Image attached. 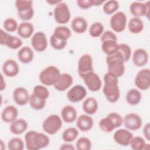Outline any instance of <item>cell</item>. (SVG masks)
Listing matches in <instances>:
<instances>
[{
    "mask_svg": "<svg viewBox=\"0 0 150 150\" xmlns=\"http://www.w3.org/2000/svg\"><path fill=\"white\" fill-rule=\"evenodd\" d=\"M104 85L103 92L107 100L112 103L117 102L120 96L118 87V77L110 72H107L104 76Z\"/></svg>",
    "mask_w": 150,
    "mask_h": 150,
    "instance_id": "6da1fadb",
    "label": "cell"
},
{
    "mask_svg": "<svg viewBox=\"0 0 150 150\" xmlns=\"http://www.w3.org/2000/svg\"><path fill=\"white\" fill-rule=\"evenodd\" d=\"M26 149L28 150H39L47 146L50 143L49 137L42 132L29 131L25 135Z\"/></svg>",
    "mask_w": 150,
    "mask_h": 150,
    "instance_id": "7a4b0ae2",
    "label": "cell"
},
{
    "mask_svg": "<svg viewBox=\"0 0 150 150\" xmlns=\"http://www.w3.org/2000/svg\"><path fill=\"white\" fill-rule=\"evenodd\" d=\"M106 63L108 66V71L118 77L122 76L125 72L124 62L117 51L106 57Z\"/></svg>",
    "mask_w": 150,
    "mask_h": 150,
    "instance_id": "3957f363",
    "label": "cell"
},
{
    "mask_svg": "<svg viewBox=\"0 0 150 150\" xmlns=\"http://www.w3.org/2000/svg\"><path fill=\"white\" fill-rule=\"evenodd\" d=\"M60 75L61 73L57 67L54 66H49L40 71L39 77L42 84L50 86L56 84Z\"/></svg>",
    "mask_w": 150,
    "mask_h": 150,
    "instance_id": "277c9868",
    "label": "cell"
},
{
    "mask_svg": "<svg viewBox=\"0 0 150 150\" xmlns=\"http://www.w3.org/2000/svg\"><path fill=\"white\" fill-rule=\"evenodd\" d=\"M62 127L61 118L57 114H51L43 121L42 128L43 131L49 135L56 134Z\"/></svg>",
    "mask_w": 150,
    "mask_h": 150,
    "instance_id": "5b68a950",
    "label": "cell"
},
{
    "mask_svg": "<svg viewBox=\"0 0 150 150\" xmlns=\"http://www.w3.org/2000/svg\"><path fill=\"white\" fill-rule=\"evenodd\" d=\"M55 21L60 24H65L69 22L71 17V13L67 4L60 2L56 5L53 11Z\"/></svg>",
    "mask_w": 150,
    "mask_h": 150,
    "instance_id": "8992f818",
    "label": "cell"
},
{
    "mask_svg": "<svg viewBox=\"0 0 150 150\" xmlns=\"http://www.w3.org/2000/svg\"><path fill=\"white\" fill-rule=\"evenodd\" d=\"M127 18L124 12L118 11L114 14L110 18V25L111 29L117 33L123 32L127 25Z\"/></svg>",
    "mask_w": 150,
    "mask_h": 150,
    "instance_id": "52a82bcc",
    "label": "cell"
},
{
    "mask_svg": "<svg viewBox=\"0 0 150 150\" xmlns=\"http://www.w3.org/2000/svg\"><path fill=\"white\" fill-rule=\"evenodd\" d=\"M78 74L82 79L87 73L93 71V57L89 54H84L80 57L78 62Z\"/></svg>",
    "mask_w": 150,
    "mask_h": 150,
    "instance_id": "ba28073f",
    "label": "cell"
},
{
    "mask_svg": "<svg viewBox=\"0 0 150 150\" xmlns=\"http://www.w3.org/2000/svg\"><path fill=\"white\" fill-rule=\"evenodd\" d=\"M0 43L1 45L6 46L11 49H17L22 45V40L16 36H12L1 29Z\"/></svg>",
    "mask_w": 150,
    "mask_h": 150,
    "instance_id": "9c48e42d",
    "label": "cell"
},
{
    "mask_svg": "<svg viewBox=\"0 0 150 150\" xmlns=\"http://www.w3.org/2000/svg\"><path fill=\"white\" fill-rule=\"evenodd\" d=\"M149 1L145 3L141 2H133L129 6V11L131 13L137 18H140L146 16L148 19L149 18L150 12Z\"/></svg>",
    "mask_w": 150,
    "mask_h": 150,
    "instance_id": "30bf717a",
    "label": "cell"
},
{
    "mask_svg": "<svg viewBox=\"0 0 150 150\" xmlns=\"http://www.w3.org/2000/svg\"><path fill=\"white\" fill-rule=\"evenodd\" d=\"M134 83L135 86L141 90L149 89L150 87V70L146 68L139 71L135 76Z\"/></svg>",
    "mask_w": 150,
    "mask_h": 150,
    "instance_id": "8fae6325",
    "label": "cell"
},
{
    "mask_svg": "<svg viewBox=\"0 0 150 150\" xmlns=\"http://www.w3.org/2000/svg\"><path fill=\"white\" fill-rule=\"evenodd\" d=\"M82 79L88 89L91 91H97L101 87V80L94 71L87 73Z\"/></svg>",
    "mask_w": 150,
    "mask_h": 150,
    "instance_id": "7c38bea8",
    "label": "cell"
},
{
    "mask_svg": "<svg viewBox=\"0 0 150 150\" xmlns=\"http://www.w3.org/2000/svg\"><path fill=\"white\" fill-rule=\"evenodd\" d=\"M123 124L127 129L137 131L141 127L142 121L139 115L132 112L125 115L123 118Z\"/></svg>",
    "mask_w": 150,
    "mask_h": 150,
    "instance_id": "4fadbf2b",
    "label": "cell"
},
{
    "mask_svg": "<svg viewBox=\"0 0 150 150\" xmlns=\"http://www.w3.org/2000/svg\"><path fill=\"white\" fill-rule=\"evenodd\" d=\"M134 138L133 134L127 129L121 128L117 130L113 135L114 141L118 144L127 146L130 145Z\"/></svg>",
    "mask_w": 150,
    "mask_h": 150,
    "instance_id": "5bb4252c",
    "label": "cell"
},
{
    "mask_svg": "<svg viewBox=\"0 0 150 150\" xmlns=\"http://www.w3.org/2000/svg\"><path fill=\"white\" fill-rule=\"evenodd\" d=\"M31 45L38 52L45 51L47 47V39L45 33L41 31L35 33L32 37Z\"/></svg>",
    "mask_w": 150,
    "mask_h": 150,
    "instance_id": "9a60e30c",
    "label": "cell"
},
{
    "mask_svg": "<svg viewBox=\"0 0 150 150\" xmlns=\"http://www.w3.org/2000/svg\"><path fill=\"white\" fill-rule=\"evenodd\" d=\"M87 96L86 88L81 85H76L71 87L67 93V98L71 103L81 101Z\"/></svg>",
    "mask_w": 150,
    "mask_h": 150,
    "instance_id": "2e32d148",
    "label": "cell"
},
{
    "mask_svg": "<svg viewBox=\"0 0 150 150\" xmlns=\"http://www.w3.org/2000/svg\"><path fill=\"white\" fill-rule=\"evenodd\" d=\"M30 96L28 90L22 87H17L13 93V99L15 103L21 106L26 105L29 101Z\"/></svg>",
    "mask_w": 150,
    "mask_h": 150,
    "instance_id": "e0dca14e",
    "label": "cell"
},
{
    "mask_svg": "<svg viewBox=\"0 0 150 150\" xmlns=\"http://www.w3.org/2000/svg\"><path fill=\"white\" fill-rule=\"evenodd\" d=\"M2 69L4 74L9 77L16 76L19 71V66L13 59L6 60L4 63Z\"/></svg>",
    "mask_w": 150,
    "mask_h": 150,
    "instance_id": "ac0fdd59",
    "label": "cell"
},
{
    "mask_svg": "<svg viewBox=\"0 0 150 150\" xmlns=\"http://www.w3.org/2000/svg\"><path fill=\"white\" fill-rule=\"evenodd\" d=\"M149 54L147 51L142 48L136 49L132 54V61L137 67H142L148 62Z\"/></svg>",
    "mask_w": 150,
    "mask_h": 150,
    "instance_id": "d6986e66",
    "label": "cell"
},
{
    "mask_svg": "<svg viewBox=\"0 0 150 150\" xmlns=\"http://www.w3.org/2000/svg\"><path fill=\"white\" fill-rule=\"evenodd\" d=\"M73 83L72 76L68 73L61 74L59 80L53 86L54 88L59 91H64L69 88Z\"/></svg>",
    "mask_w": 150,
    "mask_h": 150,
    "instance_id": "ffe728a7",
    "label": "cell"
},
{
    "mask_svg": "<svg viewBox=\"0 0 150 150\" xmlns=\"http://www.w3.org/2000/svg\"><path fill=\"white\" fill-rule=\"evenodd\" d=\"M18 115V110L16 107L9 105L5 107L1 112V118L6 123H11L16 120Z\"/></svg>",
    "mask_w": 150,
    "mask_h": 150,
    "instance_id": "44dd1931",
    "label": "cell"
},
{
    "mask_svg": "<svg viewBox=\"0 0 150 150\" xmlns=\"http://www.w3.org/2000/svg\"><path fill=\"white\" fill-rule=\"evenodd\" d=\"M93 118L88 114H81L77 118L76 122L77 128L83 132L90 130L93 126Z\"/></svg>",
    "mask_w": 150,
    "mask_h": 150,
    "instance_id": "7402d4cb",
    "label": "cell"
},
{
    "mask_svg": "<svg viewBox=\"0 0 150 150\" xmlns=\"http://www.w3.org/2000/svg\"><path fill=\"white\" fill-rule=\"evenodd\" d=\"M61 115L65 122L72 123L77 118V110L73 105H66L62 109Z\"/></svg>",
    "mask_w": 150,
    "mask_h": 150,
    "instance_id": "603a6c76",
    "label": "cell"
},
{
    "mask_svg": "<svg viewBox=\"0 0 150 150\" xmlns=\"http://www.w3.org/2000/svg\"><path fill=\"white\" fill-rule=\"evenodd\" d=\"M71 28L73 30L78 34L85 32L87 29L88 24L86 19L81 16H77L71 21Z\"/></svg>",
    "mask_w": 150,
    "mask_h": 150,
    "instance_id": "cb8c5ba5",
    "label": "cell"
},
{
    "mask_svg": "<svg viewBox=\"0 0 150 150\" xmlns=\"http://www.w3.org/2000/svg\"><path fill=\"white\" fill-rule=\"evenodd\" d=\"M17 32L21 38L28 39L32 36L34 32V26L30 22H23L19 25Z\"/></svg>",
    "mask_w": 150,
    "mask_h": 150,
    "instance_id": "d4e9b609",
    "label": "cell"
},
{
    "mask_svg": "<svg viewBox=\"0 0 150 150\" xmlns=\"http://www.w3.org/2000/svg\"><path fill=\"white\" fill-rule=\"evenodd\" d=\"M28 128V123L26 120L19 118L11 122L9 129L11 132L15 135H20L23 133Z\"/></svg>",
    "mask_w": 150,
    "mask_h": 150,
    "instance_id": "484cf974",
    "label": "cell"
},
{
    "mask_svg": "<svg viewBox=\"0 0 150 150\" xmlns=\"http://www.w3.org/2000/svg\"><path fill=\"white\" fill-rule=\"evenodd\" d=\"M34 53L32 49L27 46L21 48L18 52V58L19 60L24 64L30 63L33 59Z\"/></svg>",
    "mask_w": 150,
    "mask_h": 150,
    "instance_id": "4316f807",
    "label": "cell"
},
{
    "mask_svg": "<svg viewBox=\"0 0 150 150\" xmlns=\"http://www.w3.org/2000/svg\"><path fill=\"white\" fill-rule=\"evenodd\" d=\"M83 110L88 115H93L95 114L98 107L97 100L92 97L86 98L82 104Z\"/></svg>",
    "mask_w": 150,
    "mask_h": 150,
    "instance_id": "83f0119b",
    "label": "cell"
},
{
    "mask_svg": "<svg viewBox=\"0 0 150 150\" xmlns=\"http://www.w3.org/2000/svg\"><path fill=\"white\" fill-rule=\"evenodd\" d=\"M144 25L142 20L139 18H132L128 23L129 31L133 34H138L144 29Z\"/></svg>",
    "mask_w": 150,
    "mask_h": 150,
    "instance_id": "f1b7e54d",
    "label": "cell"
},
{
    "mask_svg": "<svg viewBox=\"0 0 150 150\" xmlns=\"http://www.w3.org/2000/svg\"><path fill=\"white\" fill-rule=\"evenodd\" d=\"M142 98V95L140 91L135 88H132L128 90L125 96V99L127 103L131 105H136L138 104Z\"/></svg>",
    "mask_w": 150,
    "mask_h": 150,
    "instance_id": "f546056e",
    "label": "cell"
},
{
    "mask_svg": "<svg viewBox=\"0 0 150 150\" xmlns=\"http://www.w3.org/2000/svg\"><path fill=\"white\" fill-rule=\"evenodd\" d=\"M101 49L104 53L107 56L115 53L118 48L117 40L112 39H107L101 42Z\"/></svg>",
    "mask_w": 150,
    "mask_h": 150,
    "instance_id": "4dcf8cb0",
    "label": "cell"
},
{
    "mask_svg": "<svg viewBox=\"0 0 150 150\" xmlns=\"http://www.w3.org/2000/svg\"><path fill=\"white\" fill-rule=\"evenodd\" d=\"M53 35L58 39L67 41L70 38L71 33L69 28L64 26H59L55 28Z\"/></svg>",
    "mask_w": 150,
    "mask_h": 150,
    "instance_id": "1f68e13d",
    "label": "cell"
},
{
    "mask_svg": "<svg viewBox=\"0 0 150 150\" xmlns=\"http://www.w3.org/2000/svg\"><path fill=\"white\" fill-rule=\"evenodd\" d=\"M79 135V131L73 127L67 128L62 133V139L66 142H71L74 141Z\"/></svg>",
    "mask_w": 150,
    "mask_h": 150,
    "instance_id": "d6a6232c",
    "label": "cell"
},
{
    "mask_svg": "<svg viewBox=\"0 0 150 150\" xmlns=\"http://www.w3.org/2000/svg\"><path fill=\"white\" fill-rule=\"evenodd\" d=\"M117 52L121 55L124 63L128 62L131 56V49L129 45L125 43L118 44Z\"/></svg>",
    "mask_w": 150,
    "mask_h": 150,
    "instance_id": "836d02e7",
    "label": "cell"
},
{
    "mask_svg": "<svg viewBox=\"0 0 150 150\" xmlns=\"http://www.w3.org/2000/svg\"><path fill=\"white\" fill-rule=\"evenodd\" d=\"M46 101L35 96L33 93L30 96L29 104L30 107L35 110H40L43 109L46 105Z\"/></svg>",
    "mask_w": 150,
    "mask_h": 150,
    "instance_id": "e575fe53",
    "label": "cell"
},
{
    "mask_svg": "<svg viewBox=\"0 0 150 150\" xmlns=\"http://www.w3.org/2000/svg\"><path fill=\"white\" fill-rule=\"evenodd\" d=\"M104 27L103 25L99 22H96L90 26L89 29V33L90 35L94 38H98L103 34L104 32Z\"/></svg>",
    "mask_w": 150,
    "mask_h": 150,
    "instance_id": "d590c367",
    "label": "cell"
},
{
    "mask_svg": "<svg viewBox=\"0 0 150 150\" xmlns=\"http://www.w3.org/2000/svg\"><path fill=\"white\" fill-rule=\"evenodd\" d=\"M99 127L100 129L105 132H111L115 128L111 119L106 116L99 121Z\"/></svg>",
    "mask_w": 150,
    "mask_h": 150,
    "instance_id": "8d00e7d4",
    "label": "cell"
},
{
    "mask_svg": "<svg viewBox=\"0 0 150 150\" xmlns=\"http://www.w3.org/2000/svg\"><path fill=\"white\" fill-rule=\"evenodd\" d=\"M119 8V3L115 0L106 1L103 5V11L107 15H111Z\"/></svg>",
    "mask_w": 150,
    "mask_h": 150,
    "instance_id": "74e56055",
    "label": "cell"
},
{
    "mask_svg": "<svg viewBox=\"0 0 150 150\" xmlns=\"http://www.w3.org/2000/svg\"><path fill=\"white\" fill-rule=\"evenodd\" d=\"M33 94L37 97L46 100L49 96V91L47 88L42 85H37L33 88Z\"/></svg>",
    "mask_w": 150,
    "mask_h": 150,
    "instance_id": "f35d334b",
    "label": "cell"
},
{
    "mask_svg": "<svg viewBox=\"0 0 150 150\" xmlns=\"http://www.w3.org/2000/svg\"><path fill=\"white\" fill-rule=\"evenodd\" d=\"M23 148L24 143L20 138H13L8 142V149L9 150H22Z\"/></svg>",
    "mask_w": 150,
    "mask_h": 150,
    "instance_id": "ab89813d",
    "label": "cell"
},
{
    "mask_svg": "<svg viewBox=\"0 0 150 150\" xmlns=\"http://www.w3.org/2000/svg\"><path fill=\"white\" fill-rule=\"evenodd\" d=\"M129 145L132 149L141 150L146 149V144L143 138L137 136L133 138Z\"/></svg>",
    "mask_w": 150,
    "mask_h": 150,
    "instance_id": "60d3db41",
    "label": "cell"
},
{
    "mask_svg": "<svg viewBox=\"0 0 150 150\" xmlns=\"http://www.w3.org/2000/svg\"><path fill=\"white\" fill-rule=\"evenodd\" d=\"M76 149L78 150H90L92 144L90 139L87 137H80L76 142Z\"/></svg>",
    "mask_w": 150,
    "mask_h": 150,
    "instance_id": "b9f144b4",
    "label": "cell"
},
{
    "mask_svg": "<svg viewBox=\"0 0 150 150\" xmlns=\"http://www.w3.org/2000/svg\"><path fill=\"white\" fill-rule=\"evenodd\" d=\"M3 26L5 30L9 32H13L16 30L18 28L17 21L12 18L6 19L4 22Z\"/></svg>",
    "mask_w": 150,
    "mask_h": 150,
    "instance_id": "7bdbcfd3",
    "label": "cell"
},
{
    "mask_svg": "<svg viewBox=\"0 0 150 150\" xmlns=\"http://www.w3.org/2000/svg\"><path fill=\"white\" fill-rule=\"evenodd\" d=\"M15 6L18 12L24 11L33 8V1L17 0L15 1Z\"/></svg>",
    "mask_w": 150,
    "mask_h": 150,
    "instance_id": "ee69618b",
    "label": "cell"
},
{
    "mask_svg": "<svg viewBox=\"0 0 150 150\" xmlns=\"http://www.w3.org/2000/svg\"><path fill=\"white\" fill-rule=\"evenodd\" d=\"M50 43L52 47L56 50H62L67 45V41H63L55 38L53 35L50 38Z\"/></svg>",
    "mask_w": 150,
    "mask_h": 150,
    "instance_id": "f6af8a7d",
    "label": "cell"
},
{
    "mask_svg": "<svg viewBox=\"0 0 150 150\" xmlns=\"http://www.w3.org/2000/svg\"><path fill=\"white\" fill-rule=\"evenodd\" d=\"M107 116L108 117L111 119V120L112 121L115 128L120 127L123 124V118L117 112H110Z\"/></svg>",
    "mask_w": 150,
    "mask_h": 150,
    "instance_id": "bcb514c9",
    "label": "cell"
},
{
    "mask_svg": "<svg viewBox=\"0 0 150 150\" xmlns=\"http://www.w3.org/2000/svg\"><path fill=\"white\" fill-rule=\"evenodd\" d=\"M34 15V9L33 8H32L29 9L22 11V12H18V16L19 18L23 21L25 22H27L28 21L30 20Z\"/></svg>",
    "mask_w": 150,
    "mask_h": 150,
    "instance_id": "7dc6e473",
    "label": "cell"
},
{
    "mask_svg": "<svg viewBox=\"0 0 150 150\" xmlns=\"http://www.w3.org/2000/svg\"><path fill=\"white\" fill-rule=\"evenodd\" d=\"M78 6L83 9H87L93 5V0H77L76 1Z\"/></svg>",
    "mask_w": 150,
    "mask_h": 150,
    "instance_id": "c3c4849f",
    "label": "cell"
},
{
    "mask_svg": "<svg viewBox=\"0 0 150 150\" xmlns=\"http://www.w3.org/2000/svg\"><path fill=\"white\" fill-rule=\"evenodd\" d=\"M107 39H112V40H117V38L112 32L110 30H106L101 35L100 40L101 42H103Z\"/></svg>",
    "mask_w": 150,
    "mask_h": 150,
    "instance_id": "681fc988",
    "label": "cell"
},
{
    "mask_svg": "<svg viewBox=\"0 0 150 150\" xmlns=\"http://www.w3.org/2000/svg\"><path fill=\"white\" fill-rule=\"evenodd\" d=\"M143 134L145 138L148 140H150V124L147 123L143 128Z\"/></svg>",
    "mask_w": 150,
    "mask_h": 150,
    "instance_id": "f907efd6",
    "label": "cell"
},
{
    "mask_svg": "<svg viewBox=\"0 0 150 150\" xmlns=\"http://www.w3.org/2000/svg\"><path fill=\"white\" fill-rule=\"evenodd\" d=\"M60 149L61 150H73L74 149V147L72 144H69V142L63 144L60 147Z\"/></svg>",
    "mask_w": 150,
    "mask_h": 150,
    "instance_id": "816d5d0a",
    "label": "cell"
},
{
    "mask_svg": "<svg viewBox=\"0 0 150 150\" xmlns=\"http://www.w3.org/2000/svg\"><path fill=\"white\" fill-rule=\"evenodd\" d=\"M105 2L104 0H93V5L100 6Z\"/></svg>",
    "mask_w": 150,
    "mask_h": 150,
    "instance_id": "f5cc1de1",
    "label": "cell"
},
{
    "mask_svg": "<svg viewBox=\"0 0 150 150\" xmlns=\"http://www.w3.org/2000/svg\"><path fill=\"white\" fill-rule=\"evenodd\" d=\"M1 87H0V90L1 91H2L4 90L5 87H6V83L5 82L4 83V78H3V76L2 74H1Z\"/></svg>",
    "mask_w": 150,
    "mask_h": 150,
    "instance_id": "db71d44e",
    "label": "cell"
},
{
    "mask_svg": "<svg viewBox=\"0 0 150 150\" xmlns=\"http://www.w3.org/2000/svg\"><path fill=\"white\" fill-rule=\"evenodd\" d=\"M46 2L49 4H50V5H57L62 1H47Z\"/></svg>",
    "mask_w": 150,
    "mask_h": 150,
    "instance_id": "11a10c76",
    "label": "cell"
},
{
    "mask_svg": "<svg viewBox=\"0 0 150 150\" xmlns=\"http://www.w3.org/2000/svg\"><path fill=\"white\" fill-rule=\"evenodd\" d=\"M4 145H5V144L4 143L3 141H2V140H1V144H0V145H1V149L2 150H3V149H5V146H4Z\"/></svg>",
    "mask_w": 150,
    "mask_h": 150,
    "instance_id": "9f6ffc18",
    "label": "cell"
}]
</instances>
